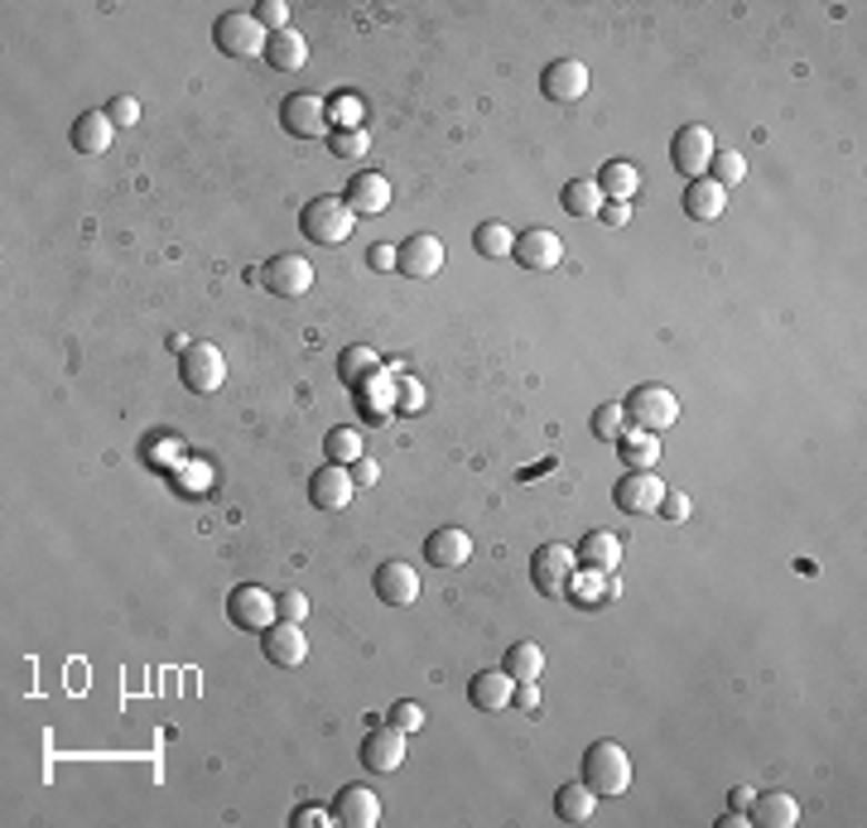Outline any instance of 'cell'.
<instances>
[{
    "instance_id": "d6a6232c",
    "label": "cell",
    "mask_w": 867,
    "mask_h": 828,
    "mask_svg": "<svg viewBox=\"0 0 867 828\" xmlns=\"http://www.w3.org/2000/svg\"><path fill=\"white\" fill-rule=\"evenodd\" d=\"M506 675L516 679V685H535V679L545 675V650L535 646V641H516L511 650H506V665H501Z\"/></svg>"
},
{
    "instance_id": "6da1fadb",
    "label": "cell",
    "mask_w": 867,
    "mask_h": 828,
    "mask_svg": "<svg viewBox=\"0 0 867 828\" xmlns=\"http://www.w3.org/2000/svg\"><path fill=\"white\" fill-rule=\"evenodd\" d=\"M584 786L598 795V800H617V795H627L631 790V757H627V747L592 742L584 751Z\"/></svg>"
},
{
    "instance_id": "f1b7e54d",
    "label": "cell",
    "mask_w": 867,
    "mask_h": 828,
    "mask_svg": "<svg viewBox=\"0 0 867 828\" xmlns=\"http://www.w3.org/2000/svg\"><path fill=\"white\" fill-rule=\"evenodd\" d=\"M266 63L280 68V72H299L303 63H309V39H303L299 29H280V34H270Z\"/></svg>"
},
{
    "instance_id": "836d02e7",
    "label": "cell",
    "mask_w": 867,
    "mask_h": 828,
    "mask_svg": "<svg viewBox=\"0 0 867 828\" xmlns=\"http://www.w3.org/2000/svg\"><path fill=\"white\" fill-rule=\"evenodd\" d=\"M511 246H516L511 222H482L472 231V251L482 260H511Z\"/></svg>"
},
{
    "instance_id": "9c48e42d",
    "label": "cell",
    "mask_w": 867,
    "mask_h": 828,
    "mask_svg": "<svg viewBox=\"0 0 867 828\" xmlns=\"http://www.w3.org/2000/svg\"><path fill=\"white\" fill-rule=\"evenodd\" d=\"M227 617L237 621L241 631H266L280 621V607H275V592H266L260 583H241V588H231V598H227Z\"/></svg>"
},
{
    "instance_id": "9a60e30c",
    "label": "cell",
    "mask_w": 867,
    "mask_h": 828,
    "mask_svg": "<svg viewBox=\"0 0 867 828\" xmlns=\"http://www.w3.org/2000/svg\"><path fill=\"white\" fill-rule=\"evenodd\" d=\"M660 497H665V482L656 472H627L612 491V501L621 506L627 516H656L660 511Z\"/></svg>"
},
{
    "instance_id": "cb8c5ba5",
    "label": "cell",
    "mask_w": 867,
    "mask_h": 828,
    "mask_svg": "<svg viewBox=\"0 0 867 828\" xmlns=\"http://www.w3.org/2000/svg\"><path fill=\"white\" fill-rule=\"evenodd\" d=\"M747 819L757 828H795L800 824V805H795V795L771 790V795H757V800H751Z\"/></svg>"
},
{
    "instance_id": "ac0fdd59",
    "label": "cell",
    "mask_w": 867,
    "mask_h": 828,
    "mask_svg": "<svg viewBox=\"0 0 867 828\" xmlns=\"http://www.w3.org/2000/svg\"><path fill=\"white\" fill-rule=\"evenodd\" d=\"M405 761V732L400 728H371L361 737V766L376 776H396Z\"/></svg>"
},
{
    "instance_id": "d4e9b609",
    "label": "cell",
    "mask_w": 867,
    "mask_h": 828,
    "mask_svg": "<svg viewBox=\"0 0 867 828\" xmlns=\"http://www.w3.org/2000/svg\"><path fill=\"white\" fill-rule=\"evenodd\" d=\"M574 555H578V563H584V569L617 573V563H621V540H617L612 530H588L584 545H578Z\"/></svg>"
},
{
    "instance_id": "52a82bcc",
    "label": "cell",
    "mask_w": 867,
    "mask_h": 828,
    "mask_svg": "<svg viewBox=\"0 0 867 828\" xmlns=\"http://www.w3.org/2000/svg\"><path fill=\"white\" fill-rule=\"evenodd\" d=\"M280 126H285L295 140H318V136H328V126H332L328 101L318 97V92H289V97L280 101Z\"/></svg>"
},
{
    "instance_id": "f907efd6",
    "label": "cell",
    "mask_w": 867,
    "mask_h": 828,
    "mask_svg": "<svg viewBox=\"0 0 867 828\" xmlns=\"http://www.w3.org/2000/svg\"><path fill=\"white\" fill-rule=\"evenodd\" d=\"M511 704L520 708V714H535V708H540V689H535V685H516Z\"/></svg>"
},
{
    "instance_id": "681fc988",
    "label": "cell",
    "mask_w": 867,
    "mask_h": 828,
    "mask_svg": "<svg viewBox=\"0 0 867 828\" xmlns=\"http://www.w3.org/2000/svg\"><path fill=\"white\" fill-rule=\"evenodd\" d=\"M367 266L371 270H396V246H371V251H367Z\"/></svg>"
},
{
    "instance_id": "ffe728a7",
    "label": "cell",
    "mask_w": 867,
    "mask_h": 828,
    "mask_svg": "<svg viewBox=\"0 0 867 828\" xmlns=\"http://www.w3.org/2000/svg\"><path fill=\"white\" fill-rule=\"evenodd\" d=\"M425 559L434 563V569H462V563L472 559V535L458 530V526L434 530L425 540Z\"/></svg>"
},
{
    "instance_id": "8fae6325",
    "label": "cell",
    "mask_w": 867,
    "mask_h": 828,
    "mask_svg": "<svg viewBox=\"0 0 867 828\" xmlns=\"http://www.w3.org/2000/svg\"><path fill=\"white\" fill-rule=\"evenodd\" d=\"M396 270L405 280H434L444 270V241L434 231H415L396 246Z\"/></svg>"
},
{
    "instance_id": "bcb514c9",
    "label": "cell",
    "mask_w": 867,
    "mask_h": 828,
    "mask_svg": "<svg viewBox=\"0 0 867 828\" xmlns=\"http://www.w3.org/2000/svg\"><path fill=\"white\" fill-rule=\"evenodd\" d=\"M275 607H280L285 621H303V617H309V598H303V592H280V598H275Z\"/></svg>"
},
{
    "instance_id": "74e56055",
    "label": "cell",
    "mask_w": 867,
    "mask_h": 828,
    "mask_svg": "<svg viewBox=\"0 0 867 828\" xmlns=\"http://www.w3.org/2000/svg\"><path fill=\"white\" fill-rule=\"evenodd\" d=\"M708 179H714L718 188H737L747 179V159L743 150H718L714 154V164H708Z\"/></svg>"
},
{
    "instance_id": "b9f144b4",
    "label": "cell",
    "mask_w": 867,
    "mask_h": 828,
    "mask_svg": "<svg viewBox=\"0 0 867 828\" xmlns=\"http://www.w3.org/2000/svg\"><path fill=\"white\" fill-rule=\"evenodd\" d=\"M367 150H371L367 130H338V136H332V154L338 159H361Z\"/></svg>"
},
{
    "instance_id": "3957f363",
    "label": "cell",
    "mask_w": 867,
    "mask_h": 828,
    "mask_svg": "<svg viewBox=\"0 0 867 828\" xmlns=\"http://www.w3.org/2000/svg\"><path fill=\"white\" fill-rule=\"evenodd\" d=\"M621 410H627V425H631V429L665 433V429H675V419H679V400H675L665 386L646 381V386H636L631 396L621 400Z\"/></svg>"
},
{
    "instance_id": "f5cc1de1",
    "label": "cell",
    "mask_w": 867,
    "mask_h": 828,
    "mask_svg": "<svg viewBox=\"0 0 867 828\" xmlns=\"http://www.w3.org/2000/svg\"><path fill=\"white\" fill-rule=\"evenodd\" d=\"M751 800H757V790H751V786H737V790L728 795V805H733V809H751Z\"/></svg>"
},
{
    "instance_id": "d590c367",
    "label": "cell",
    "mask_w": 867,
    "mask_h": 828,
    "mask_svg": "<svg viewBox=\"0 0 867 828\" xmlns=\"http://www.w3.org/2000/svg\"><path fill=\"white\" fill-rule=\"evenodd\" d=\"M323 453H328V462H342V468H352L357 458H367V443H361V433L352 425H338V429H328Z\"/></svg>"
},
{
    "instance_id": "60d3db41",
    "label": "cell",
    "mask_w": 867,
    "mask_h": 828,
    "mask_svg": "<svg viewBox=\"0 0 867 828\" xmlns=\"http://www.w3.org/2000/svg\"><path fill=\"white\" fill-rule=\"evenodd\" d=\"M328 116H332V121H342V130H361V116H367V107H361V97H352V92H347V97H338V101H328Z\"/></svg>"
},
{
    "instance_id": "4dcf8cb0",
    "label": "cell",
    "mask_w": 867,
    "mask_h": 828,
    "mask_svg": "<svg viewBox=\"0 0 867 828\" xmlns=\"http://www.w3.org/2000/svg\"><path fill=\"white\" fill-rule=\"evenodd\" d=\"M592 809H598V795H592L584 780H569V786H559V795H555V815H559L564 824H588Z\"/></svg>"
},
{
    "instance_id": "5bb4252c",
    "label": "cell",
    "mask_w": 867,
    "mask_h": 828,
    "mask_svg": "<svg viewBox=\"0 0 867 828\" xmlns=\"http://www.w3.org/2000/svg\"><path fill=\"white\" fill-rule=\"evenodd\" d=\"M260 650H266V660L270 665H280V670H295V665H303V656H309V641H303V627L299 621H275V627L260 631Z\"/></svg>"
},
{
    "instance_id": "db71d44e",
    "label": "cell",
    "mask_w": 867,
    "mask_h": 828,
    "mask_svg": "<svg viewBox=\"0 0 867 828\" xmlns=\"http://www.w3.org/2000/svg\"><path fill=\"white\" fill-rule=\"evenodd\" d=\"M747 824V809H728V815L718 819V828H743Z\"/></svg>"
},
{
    "instance_id": "4316f807",
    "label": "cell",
    "mask_w": 867,
    "mask_h": 828,
    "mask_svg": "<svg viewBox=\"0 0 867 828\" xmlns=\"http://www.w3.org/2000/svg\"><path fill=\"white\" fill-rule=\"evenodd\" d=\"M564 598H574L578 607L612 602V598H617V578H612V573H598V569H584V563H578L574 578H569V592H564Z\"/></svg>"
},
{
    "instance_id": "ee69618b",
    "label": "cell",
    "mask_w": 867,
    "mask_h": 828,
    "mask_svg": "<svg viewBox=\"0 0 867 828\" xmlns=\"http://www.w3.org/2000/svg\"><path fill=\"white\" fill-rule=\"evenodd\" d=\"M390 728H400L405 737H410V732H419V728H425V708H419V704H410V699H400L396 708H390Z\"/></svg>"
},
{
    "instance_id": "30bf717a",
    "label": "cell",
    "mask_w": 867,
    "mask_h": 828,
    "mask_svg": "<svg viewBox=\"0 0 867 828\" xmlns=\"http://www.w3.org/2000/svg\"><path fill=\"white\" fill-rule=\"evenodd\" d=\"M260 285H266L270 295H280V299H303L313 289V266L303 256L285 251V256H275V260L260 266Z\"/></svg>"
},
{
    "instance_id": "7402d4cb",
    "label": "cell",
    "mask_w": 867,
    "mask_h": 828,
    "mask_svg": "<svg viewBox=\"0 0 867 828\" xmlns=\"http://www.w3.org/2000/svg\"><path fill=\"white\" fill-rule=\"evenodd\" d=\"M511 694H516V679L506 670H482V675H472V685H468V699H472V708H482V714L511 708Z\"/></svg>"
},
{
    "instance_id": "f35d334b",
    "label": "cell",
    "mask_w": 867,
    "mask_h": 828,
    "mask_svg": "<svg viewBox=\"0 0 867 828\" xmlns=\"http://www.w3.org/2000/svg\"><path fill=\"white\" fill-rule=\"evenodd\" d=\"M425 405V390H419L415 376H396V396H390V415H419Z\"/></svg>"
},
{
    "instance_id": "816d5d0a",
    "label": "cell",
    "mask_w": 867,
    "mask_h": 828,
    "mask_svg": "<svg viewBox=\"0 0 867 828\" xmlns=\"http://www.w3.org/2000/svg\"><path fill=\"white\" fill-rule=\"evenodd\" d=\"M332 815H323V809H299L295 815V828H328Z\"/></svg>"
},
{
    "instance_id": "8d00e7d4",
    "label": "cell",
    "mask_w": 867,
    "mask_h": 828,
    "mask_svg": "<svg viewBox=\"0 0 867 828\" xmlns=\"http://www.w3.org/2000/svg\"><path fill=\"white\" fill-rule=\"evenodd\" d=\"M621 433H627V410H621V400H607V405H598V415H592V439H602V443H617Z\"/></svg>"
},
{
    "instance_id": "e0dca14e",
    "label": "cell",
    "mask_w": 867,
    "mask_h": 828,
    "mask_svg": "<svg viewBox=\"0 0 867 828\" xmlns=\"http://www.w3.org/2000/svg\"><path fill=\"white\" fill-rule=\"evenodd\" d=\"M332 824L342 828H376L381 824V795L367 786H342L332 800Z\"/></svg>"
},
{
    "instance_id": "484cf974",
    "label": "cell",
    "mask_w": 867,
    "mask_h": 828,
    "mask_svg": "<svg viewBox=\"0 0 867 828\" xmlns=\"http://www.w3.org/2000/svg\"><path fill=\"white\" fill-rule=\"evenodd\" d=\"M111 136H116V126L107 121V111H82L72 121V150L78 154H107Z\"/></svg>"
},
{
    "instance_id": "277c9868",
    "label": "cell",
    "mask_w": 867,
    "mask_h": 828,
    "mask_svg": "<svg viewBox=\"0 0 867 828\" xmlns=\"http://www.w3.org/2000/svg\"><path fill=\"white\" fill-rule=\"evenodd\" d=\"M212 39H217V49H222L227 58H237V63H246V58H266V43H270L260 20L246 14V10H227L222 20L212 24Z\"/></svg>"
},
{
    "instance_id": "ba28073f",
    "label": "cell",
    "mask_w": 867,
    "mask_h": 828,
    "mask_svg": "<svg viewBox=\"0 0 867 828\" xmlns=\"http://www.w3.org/2000/svg\"><path fill=\"white\" fill-rule=\"evenodd\" d=\"M714 154H718V144H714V130L708 126H685V130H675V144H670V164L685 173V179H704L708 164H714Z\"/></svg>"
},
{
    "instance_id": "d6986e66",
    "label": "cell",
    "mask_w": 867,
    "mask_h": 828,
    "mask_svg": "<svg viewBox=\"0 0 867 828\" xmlns=\"http://www.w3.org/2000/svg\"><path fill=\"white\" fill-rule=\"evenodd\" d=\"M371 588H376V598H381L386 607H415L419 602V573L405 559L381 563L376 578H371Z\"/></svg>"
},
{
    "instance_id": "2e32d148",
    "label": "cell",
    "mask_w": 867,
    "mask_h": 828,
    "mask_svg": "<svg viewBox=\"0 0 867 828\" xmlns=\"http://www.w3.org/2000/svg\"><path fill=\"white\" fill-rule=\"evenodd\" d=\"M540 92L549 101H559V107H569V101L588 97V68L578 63V58H555V63L540 72Z\"/></svg>"
},
{
    "instance_id": "5b68a950",
    "label": "cell",
    "mask_w": 867,
    "mask_h": 828,
    "mask_svg": "<svg viewBox=\"0 0 867 828\" xmlns=\"http://www.w3.org/2000/svg\"><path fill=\"white\" fill-rule=\"evenodd\" d=\"M574 569H578V555L569 545H559V540H549V545H540L530 555V583H535L540 598H564V592H569Z\"/></svg>"
},
{
    "instance_id": "83f0119b",
    "label": "cell",
    "mask_w": 867,
    "mask_h": 828,
    "mask_svg": "<svg viewBox=\"0 0 867 828\" xmlns=\"http://www.w3.org/2000/svg\"><path fill=\"white\" fill-rule=\"evenodd\" d=\"M617 458L627 462V472H650L660 462V433H646V429H627L617 439Z\"/></svg>"
},
{
    "instance_id": "7c38bea8",
    "label": "cell",
    "mask_w": 867,
    "mask_h": 828,
    "mask_svg": "<svg viewBox=\"0 0 867 828\" xmlns=\"http://www.w3.org/2000/svg\"><path fill=\"white\" fill-rule=\"evenodd\" d=\"M352 497H357V482H352V468H342V462H323L309 477V501L318 511H347Z\"/></svg>"
},
{
    "instance_id": "e575fe53",
    "label": "cell",
    "mask_w": 867,
    "mask_h": 828,
    "mask_svg": "<svg viewBox=\"0 0 867 828\" xmlns=\"http://www.w3.org/2000/svg\"><path fill=\"white\" fill-rule=\"evenodd\" d=\"M559 202H564V212H569V217H584V222H588V217L602 212L607 198H602V188L592 183V179H574V183H564Z\"/></svg>"
},
{
    "instance_id": "1f68e13d",
    "label": "cell",
    "mask_w": 867,
    "mask_h": 828,
    "mask_svg": "<svg viewBox=\"0 0 867 828\" xmlns=\"http://www.w3.org/2000/svg\"><path fill=\"white\" fill-rule=\"evenodd\" d=\"M381 371V357L371 352V347H347V352L338 357V381L342 386H352V390H361V386H371V376Z\"/></svg>"
},
{
    "instance_id": "7bdbcfd3",
    "label": "cell",
    "mask_w": 867,
    "mask_h": 828,
    "mask_svg": "<svg viewBox=\"0 0 867 828\" xmlns=\"http://www.w3.org/2000/svg\"><path fill=\"white\" fill-rule=\"evenodd\" d=\"M107 121L116 126V130H130L140 121V101L136 97H111L107 101Z\"/></svg>"
},
{
    "instance_id": "f546056e",
    "label": "cell",
    "mask_w": 867,
    "mask_h": 828,
    "mask_svg": "<svg viewBox=\"0 0 867 828\" xmlns=\"http://www.w3.org/2000/svg\"><path fill=\"white\" fill-rule=\"evenodd\" d=\"M602 188V198H612V202H631L636 193H641V169L627 164V159H612V164H602V173L592 179Z\"/></svg>"
},
{
    "instance_id": "603a6c76",
    "label": "cell",
    "mask_w": 867,
    "mask_h": 828,
    "mask_svg": "<svg viewBox=\"0 0 867 828\" xmlns=\"http://www.w3.org/2000/svg\"><path fill=\"white\" fill-rule=\"evenodd\" d=\"M685 212H689V222H718L728 212V188H718L708 173L685 183Z\"/></svg>"
},
{
    "instance_id": "c3c4849f",
    "label": "cell",
    "mask_w": 867,
    "mask_h": 828,
    "mask_svg": "<svg viewBox=\"0 0 867 828\" xmlns=\"http://www.w3.org/2000/svg\"><path fill=\"white\" fill-rule=\"evenodd\" d=\"M376 477H381V468H376V458H357V462H352V482H357V491L376 487Z\"/></svg>"
},
{
    "instance_id": "f6af8a7d",
    "label": "cell",
    "mask_w": 867,
    "mask_h": 828,
    "mask_svg": "<svg viewBox=\"0 0 867 828\" xmlns=\"http://www.w3.org/2000/svg\"><path fill=\"white\" fill-rule=\"evenodd\" d=\"M660 516H665V520H689V491L665 487V497H660Z\"/></svg>"
},
{
    "instance_id": "44dd1931",
    "label": "cell",
    "mask_w": 867,
    "mask_h": 828,
    "mask_svg": "<svg viewBox=\"0 0 867 828\" xmlns=\"http://www.w3.org/2000/svg\"><path fill=\"white\" fill-rule=\"evenodd\" d=\"M342 198L357 217H381L390 208V183H386V173H357Z\"/></svg>"
},
{
    "instance_id": "7a4b0ae2",
    "label": "cell",
    "mask_w": 867,
    "mask_h": 828,
    "mask_svg": "<svg viewBox=\"0 0 867 828\" xmlns=\"http://www.w3.org/2000/svg\"><path fill=\"white\" fill-rule=\"evenodd\" d=\"M299 231L318 246H342L357 231V212L347 208V198H338V193H318L309 208L299 212Z\"/></svg>"
},
{
    "instance_id": "8992f818",
    "label": "cell",
    "mask_w": 867,
    "mask_h": 828,
    "mask_svg": "<svg viewBox=\"0 0 867 828\" xmlns=\"http://www.w3.org/2000/svg\"><path fill=\"white\" fill-rule=\"evenodd\" d=\"M179 376H183V390H193V396H212V390H222L227 381V357L217 342H188L183 357H179Z\"/></svg>"
},
{
    "instance_id": "7dc6e473",
    "label": "cell",
    "mask_w": 867,
    "mask_h": 828,
    "mask_svg": "<svg viewBox=\"0 0 867 828\" xmlns=\"http://www.w3.org/2000/svg\"><path fill=\"white\" fill-rule=\"evenodd\" d=\"M598 222L602 227H627L631 222V202H612V198H607L602 212H598Z\"/></svg>"
},
{
    "instance_id": "ab89813d",
    "label": "cell",
    "mask_w": 867,
    "mask_h": 828,
    "mask_svg": "<svg viewBox=\"0 0 867 828\" xmlns=\"http://www.w3.org/2000/svg\"><path fill=\"white\" fill-rule=\"evenodd\" d=\"M251 14L260 20V29H266V34H280V29H289V6H285V0H260Z\"/></svg>"
},
{
    "instance_id": "4fadbf2b",
    "label": "cell",
    "mask_w": 867,
    "mask_h": 828,
    "mask_svg": "<svg viewBox=\"0 0 867 828\" xmlns=\"http://www.w3.org/2000/svg\"><path fill=\"white\" fill-rule=\"evenodd\" d=\"M511 260L520 270H555L559 260H564V241H559V231H549V227H530V231H520L516 246H511Z\"/></svg>"
}]
</instances>
